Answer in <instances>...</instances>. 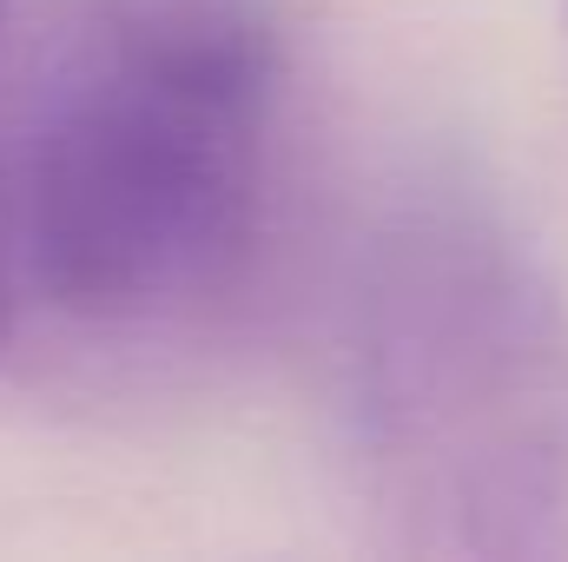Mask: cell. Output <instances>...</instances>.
I'll return each instance as SVG.
<instances>
[{
  "label": "cell",
  "mask_w": 568,
  "mask_h": 562,
  "mask_svg": "<svg viewBox=\"0 0 568 562\" xmlns=\"http://www.w3.org/2000/svg\"><path fill=\"white\" fill-rule=\"evenodd\" d=\"M272 0H67L7 159L20 284L80 324H165L245 272L272 192Z\"/></svg>",
  "instance_id": "obj_1"
},
{
  "label": "cell",
  "mask_w": 568,
  "mask_h": 562,
  "mask_svg": "<svg viewBox=\"0 0 568 562\" xmlns=\"http://www.w3.org/2000/svg\"><path fill=\"white\" fill-rule=\"evenodd\" d=\"M7 13V0H0ZM13 304H20V259H13V212H7V159H0V344L13 331Z\"/></svg>",
  "instance_id": "obj_3"
},
{
  "label": "cell",
  "mask_w": 568,
  "mask_h": 562,
  "mask_svg": "<svg viewBox=\"0 0 568 562\" xmlns=\"http://www.w3.org/2000/svg\"><path fill=\"white\" fill-rule=\"evenodd\" d=\"M357 443L417 556H568V318L476 205L384 225L357 298Z\"/></svg>",
  "instance_id": "obj_2"
}]
</instances>
